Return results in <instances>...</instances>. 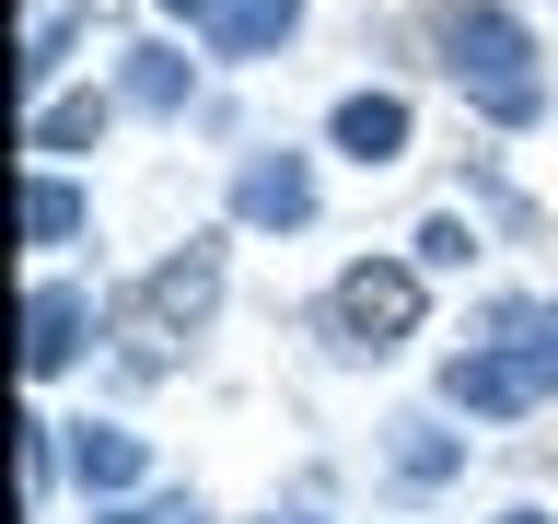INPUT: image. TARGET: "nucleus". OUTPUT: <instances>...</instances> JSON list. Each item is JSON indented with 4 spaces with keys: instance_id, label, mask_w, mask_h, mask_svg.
Returning <instances> with one entry per match:
<instances>
[{
    "instance_id": "12",
    "label": "nucleus",
    "mask_w": 558,
    "mask_h": 524,
    "mask_svg": "<svg viewBox=\"0 0 558 524\" xmlns=\"http://www.w3.org/2000/svg\"><path fill=\"white\" fill-rule=\"evenodd\" d=\"M70 35H82V12H47V24H35V47H24V82H47V70L70 59Z\"/></svg>"
},
{
    "instance_id": "16",
    "label": "nucleus",
    "mask_w": 558,
    "mask_h": 524,
    "mask_svg": "<svg viewBox=\"0 0 558 524\" xmlns=\"http://www.w3.org/2000/svg\"><path fill=\"white\" fill-rule=\"evenodd\" d=\"M94 524H198V501H140V513H94Z\"/></svg>"
},
{
    "instance_id": "17",
    "label": "nucleus",
    "mask_w": 558,
    "mask_h": 524,
    "mask_svg": "<svg viewBox=\"0 0 558 524\" xmlns=\"http://www.w3.org/2000/svg\"><path fill=\"white\" fill-rule=\"evenodd\" d=\"M163 12H186V24H209V12H221V0H163Z\"/></svg>"
},
{
    "instance_id": "18",
    "label": "nucleus",
    "mask_w": 558,
    "mask_h": 524,
    "mask_svg": "<svg viewBox=\"0 0 558 524\" xmlns=\"http://www.w3.org/2000/svg\"><path fill=\"white\" fill-rule=\"evenodd\" d=\"M500 524H547V513H500Z\"/></svg>"
},
{
    "instance_id": "7",
    "label": "nucleus",
    "mask_w": 558,
    "mask_h": 524,
    "mask_svg": "<svg viewBox=\"0 0 558 524\" xmlns=\"http://www.w3.org/2000/svg\"><path fill=\"white\" fill-rule=\"evenodd\" d=\"M70 478L94 489V501H117V489L151 478V443H140V431H117V419H82V431H70Z\"/></svg>"
},
{
    "instance_id": "5",
    "label": "nucleus",
    "mask_w": 558,
    "mask_h": 524,
    "mask_svg": "<svg viewBox=\"0 0 558 524\" xmlns=\"http://www.w3.org/2000/svg\"><path fill=\"white\" fill-rule=\"evenodd\" d=\"M82 338H94V291L47 279V291L24 303V373H70V361H82Z\"/></svg>"
},
{
    "instance_id": "3",
    "label": "nucleus",
    "mask_w": 558,
    "mask_h": 524,
    "mask_svg": "<svg viewBox=\"0 0 558 524\" xmlns=\"http://www.w3.org/2000/svg\"><path fill=\"white\" fill-rule=\"evenodd\" d=\"M221 303V245H186V257H163V269L129 291V338L140 361H163L174 338H198V314Z\"/></svg>"
},
{
    "instance_id": "14",
    "label": "nucleus",
    "mask_w": 558,
    "mask_h": 524,
    "mask_svg": "<svg viewBox=\"0 0 558 524\" xmlns=\"http://www.w3.org/2000/svg\"><path fill=\"white\" fill-rule=\"evenodd\" d=\"M129 94H140V105H174V94H186V70H174L163 47H140V70H129Z\"/></svg>"
},
{
    "instance_id": "2",
    "label": "nucleus",
    "mask_w": 558,
    "mask_h": 524,
    "mask_svg": "<svg viewBox=\"0 0 558 524\" xmlns=\"http://www.w3.org/2000/svg\"><path fill=\"white\" fill-rule=\"evenodd\" d=\"M442 396L465 419H523L535 396H558V314L547 303H500V338L442 361Z\"/></svg>"
},
{
    "instance_id": "9",
    "label": "nucleus",
    "mask_w": 558,
    "mask_h": 524,
    "mask_svg": "<svg viewBox=\"0 0 558 524\" xmlns=\"http://www.w3.org/2000/svg\"><path fill=\"white\" fill-rule=\"evenodd\" d=\"M291 24H303V0H221V12H209V47H221V59H268Z\"/></svg>"
},
{
    "instance_id": "13",
    "label": "nucleus",
    "mask_w": 558,
    "mask_h": 524,
    "mask_svg": "<svg viewBox=\"0 0 558 524\" xmlns=\"http://www.w3.org/2000/svg\"><path fill=\"white\" fill-rule=\"evenodd\" d=\"M465 257H477V234H465V222H453V210H442V222L418 234V269H465Z\"/></svg>"
},
{
    "instance_id": "11",
    "label": "nucleus",
    "mask_w": 558,
    "mask_h": 524,
    "mask_svg": "<svg viewBox=\"0 0 558 524\" xmlns=\"http://www.w3.org/2000/svg\"><path fill=\"white\" fill-rule=\"evenodd\" d=\"M105 140V94H70V105H35V152H94Z\"/></svg>"
},
{
    "instance_id": "15",
    "label": "nucleus",
    "mask_w": 558,
    "mask_h": 524,
    "mask_svg": "<svg viewBox=\"0 0 558 524\" xmlns=\"http://www.w3.org/2000/svg\"><path fill=\"white\" fill-rule=\"evenodd\" d=\"M396 466H408V478H442V466H453V443H442V431H418V419H408V443H396Z\"/></svg>"
},
{
    "instance_id": "6",
    "label": "nucleus",
    "mask_w": 558,
    "mask_h": 524,
    "mask_svg": "<svg viewBox=\"0 0 558 524\" xmlns=\"http://www.w3.org/2000/svg\"><path fill=\"white\" fill-rule=\"evenodd\" d=\"M233 210H244V222H268V234L314 222V164H303V152H256L244 187H233Z\"/></svg>"
},
{
    "instance_id": "10",
    "label": "nucleus",
    "mask_w": 558,
    "mask_h": 524,
    "mask_svg": "<svg viewBox=\"0 0 558 524\" xmlns=\"http://www.w3.org/2000/svg\"><path fill=\"white\" fill-rule=\"evenodd\" d=\"M82 234V187L70 175H24V245H70Z\"/></svg>"
},
{
    "instance_id": "4",
    "label": "nucleus",
    "mask_w": 558,
    "mask_h": 524,
    "mask_svg": "<svg viewBox=\"0 0 558 524\" xmlns=\"http://www.w3.org/2000/svg\"><path fill=\"white\" fill-rule=\"evenodd\" d=\"M326 326H338L349 349H396V338H418V269H408V257H361V269L326 291Z\"/></svg>"
},
{
    "instance_id": "8",
    "label": "nucleus",
    "mask_w": 558,
    "mask_h": 524,
    "mask_svg": "<svg viewBox=\"0 0 558 524\" xmlns=\"http://www.w3.org/2000/svg\"><path fill=\"white\" fill-rule=\"evenodd\" d=\"M326 140H338L349 164H396V152H408V94H349L338 117H326Z\"/></svg>"
},
{
    "instance_id": "1",
    "label": "nucleus",
    "mask_w": 558,
    "mask_h": 524,
    "mask_svg": "<svg viewBox=\"0 0 558 524\" xmlns=\"http://www.w3.org/2000/svg\"><path fill=\"white\" fill-rule=\"evenodd\" d=\"M430 47H442V70L488 105V117H500V129H535V117H547L535 35H523L500 0H442V12H430Z\"/></svg>"
}]
</instances>
